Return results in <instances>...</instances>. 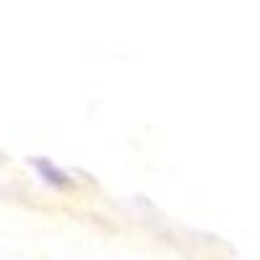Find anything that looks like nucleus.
Masks as SVG:
<instances>
[{
  "label": "nucleus",
  "mask_w": 260,
  "mask_h": 260,
  "mask_svg": "<svg viewBox=\"0 0 260 260\" xmlns=\"http://www.w3.org/2000/svg\"><path fill=\"white\" fill-rule=\"evenodd\" d=\"M29 164L37 169V175L42 177V182H47L50 187L62 190V187H68V185H71V177L65 175V172H62L57 164H52L50 159H31Z\"/></svg>",
  "instance_id": "nucleus-1"
}]
</instances>
